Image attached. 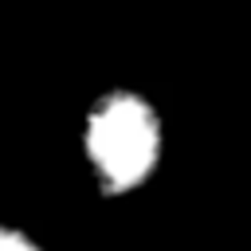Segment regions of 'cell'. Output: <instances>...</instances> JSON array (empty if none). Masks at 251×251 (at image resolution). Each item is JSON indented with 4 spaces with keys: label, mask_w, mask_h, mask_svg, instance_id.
Returning a JSON list of instances; mask_svg holds the SVG:
<instances>
[{
    "label": "cell",
    "mask_w": 251,
    "mask_h": 251,
    "mask_svg": "<svg viewBox=\"0 0 251 251\" xmlns=\"http://www.w3.org/2000/svg\"><path fill=\"white\" fill-rule=\"evenodd\" d=\"M165 157L161 106L137 86L98 90L78 118V161L102 196H129L145 188Z\"/></svg>",
    "instance_id": "1"
},
{
    "label": "cell",
    "mask_w": 251,
    "mask_h": 251,
    "mask_svg": "<svg viewBox=\"0 0 251 251\" xmlns=\"http://www.w3.org/2000/svg\"><path fill=\"white\" fill-rule=\"evenodd\" d=\"M0 251H47L39 243L35 231H27L24 224H12V220H0Z\"/></svg>",
    "instance_id": "2"
}]
</instances>
